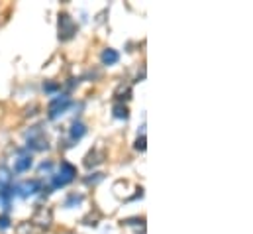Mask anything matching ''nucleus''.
Segmentation results:
<instances>
[{
	"instance_id": "nucleus-3",
	"label": "nucleus",
	"mask_w": 253,
	"mask_h": 234,
	"mask_svg": "<svg viewBox=\"0 0 253 234\" xmlns=\"http://www.w3.org/2000/svg\"><path fill=\"white\" fill-rule=\"evenodd\" d=\"M57 28H59V42H69V40H73L75 34H77V24H75V20H73L67 12H61V14H59Z\"/></svg>"
},
{
	"instance_id": "nucleus-13",
	"label": "nucleus",
	"mask_w": 253,
	"mask_h": 234,
	"mask_svg": "<svg viewBox=\"0 0 253 234\" xmlns=\"http://www.w3.org/2000/svg\"><path fill=\"white\" fill-rule=\"evenodd\" d=\"M43 91H45V93H49V95H53V93L61 91V85H59V83H55V81H45V83H43Z\"/></svg>"
},
{
	"instance_id": "nucleus-7",
	"label": "nucleus",
	"mask_w": 253,
	"mask_h": 234,
	"mask_svg": "<svg viewBox=\"0 0 253 234\" xmlns=\"http://www.w3.org/2000/svg\"><path fill=\"white\" fill-rule=\"evenodd\" d=\"M32 156L30 154H22V156H18L16 160H14V172L16 174H24V172H28L30 168H32Z\"/></svg>"
},
{
	"instance_id": "nucleus-2",
	"label": "nucleus",
	"mask_w": 253,
	"mask_h": 234,
	"mask_svg": "<svg viewBox=\"0 0 253 234\" xmlns=\"http://www.w3.org/2000/svg\"><path fill=\"white\" fill-rule=\"evenodd\" d=\"M26 138H28V150H34V152H43V150H47L49 148V144H47V138H45V134H43V130H42V126H34L28 134H26Z\"/></svg>"
},
{
	"instance_id": "nucleus-18",
	"label": "nucleus",
	"mask_w": 253,
	"mask_h": 234,
	"mask_svg": "<svg viewBox=\"0 0 253 234\" xmlns=\"http://www.w3.org/2000/svg\"><path fill=\"white\" fill-rule=\"evenodd\" d=\"M124 225H143V219H137V217L135 219H126Z\"/></svg>"
},
{
	"instance_id": "nucleus-4",
	"label": "nucleus",
	"mask_w": 253,
	"mask_h": 234,
	"mask_svg": "<svg viewBox=\"0 0 253 234\" xmlns=\"http://www.w3.org/2000/svg\"><path fill=\"white\" fill-rule=\"evenodd\" d=\"M71 105H73V103H71V99H69L67 95L55 97V99L49 103V107H47V118H49V120H57L63 113H67V109H69Z\"/></svg>"
},
{
	"instance_id": "nucleus-19",
	"label": "nucleus",
	"mask_w": 253,
	"mask_h": 234,
	"mask_svg": "<svg viewBox=\"0 0 253 234\" xmlns=\"http://www.w3.org/2000/svg\"><path fill=\"white\" fill-rule=\"evenodd\" d=\"M51 168H53V164H51V162H43V164H42V168H40V170H42V172H49V170H51Z\"/></svg>"
},
{
	"instance_id": "nucleus-10",
	"label": "nucleus",
	"mask_w": 253,
	"mask_h": 234,
	"mask_svg": "<svg viewBox=\"0 0 253 234\" xmlns=\"http://www.w3.org/2000/svg\"><path fill=\"white\" fill-rule=\"evenodd\" d=\"M100 61H102V65H116L120 61V54L116 50H112V48H106L100 54Z\"/></svg>"
},
{
	"instance_id": "nucleus-17",
	"label": "nucleus",
	"mask_w": 253,
	"mask_h": 234,
	"mask_svg": "<svg viewBox=\"0 0 253 234\" xmlns=\"http://www.w3.org/2000/svg\"><path fill=\"white\" fill-rule=\"evenodd\" d=\"M10 227V217L8 215H2L0 217V231H6Z\"/></svg>"
},
{
	"instance_id": "nucleus-14",
	"label": "nucleus",
	"mask_w": 253,
	"mask_h": 234,
	"mask_svg": "<svg viewBox=\"0 0 253 234\" xmlns=\"http://www.w3.org/2000/svg\"><path fill=\"white\" fill-rule=\"evenodd\" d=\"M10 179H12L10 172H8L6 168H0V189H2V187H8V185H10Z\"/></svg>"
},
{
	"instance_id": "nucleus-16",
	"label": "nucleus",
	"mask_w": 253,
	"mask_h": 234,
	"mask_svg": "<svg viewBox=\"0 0 253 234\" xmlns=\"http://www.w3.org/2000/svg\"><path fill=\"white\" fill-rule=\"evenodd\" d=\"M104 179V174H92V177H86L84 179V183L86 185H94V183H98V181H102Z\"/></svg>"
},
{
	"instance_id": "nucleus-5",
	"label": "nucleus",
	"mask_w": 253,
	"mask_h": 234,
	"mask_svg": "<svg viewBox=\"0 0 253 234\" xmlns=\"http://www.w3.org/2000/svg\"><path fill=\"white\" fill-rule=\"evenodd\" d=\"M38 191H42V181L40 179H30V181H24V183L12 187V193L20 195V197H30V195H36Z\"/></svg>"
},
{
	"instance_id": "nucleus-8",
	"label": "nucleus",
	"mask_w": 253,
	"mask_h": 234,
	"mask_svg": "<svg viewBox=\"0 0 253 234\" xmlns=\"http://www.w3.org/2000/svg\"><path fill=\"white\" fill-rule=\"evenodd\" d=\"M32 223H36V225H40V227H49L51 225V211L49 209H38L36 211V215H34V219H32Z\"/></svg>"
},
{
	"instance_id": "nucleus-11",
	"label": "nucleus",
	"mask_w": 253,
	"mask_h": 234,
	"mask_svg": "<svg viewBox=\"0 0 253 234\" xmlns=\"http://www.w3.org/2000/svg\"><path fill=\"white\" fill-rule=\"evenodd\" d=\"M112 115H114V118L127 120V118H129V111H127V107L124 105V103H116L114 109H112Z\"/></svg>"
},
{
	"instance_id": "nucleus-9",
	"label": "nucleus",
	"mask_w": 253,
	"mask_h": 234,
	"mask_svg": "<svg viewBox=\"0 0 253 234\" xmlns=\"http://www.w3.org/2000/svg\"><path fill=\"white\" fill-rule=\"evenodd\" d=\"M84 134H86V126H84L83 122L75 120V122L71 124V128H69V138H71L73 142H79V140H81Z\"/></svg>"
},
{
	"instance_id": "nucleus-6",
	"label": "nucleus",
	"mask_w": 253,
	"mask_h": 234,
	"mask_svg": "<svg viewBox=\"0 0 253 234\" xmlns=\"http://www.w3.org/2000/svg\"><path fill=\"white\" fill-rule=\"evenodd\" d=\"M102 162H104V152H102V150H98V148L90 150V152L86 154V158H84V166H86L88 170H92V168L100 166Z\"/></svg>"
},
{
	"instance_id": "nucleus-1",
	"label": "nucleus",
	"mask_w": 253,
	"mask_h": 234,
	"mask_svg": "<svg viewBox=\"0 0 253 234\" xmlns=\"http://www.w3.org/2000/svg\"><path fill=\"white\" fill-rule=\"evenodd\" d=\"M75 177H77V168H75L73 164H69L67 160H63V162L59 164V174L53 176L51 187H53V189H61V187H65V185H69Z\"/></svg>"
},
{
	"instance_id": "nucleus-15",
	"label": "nucleus",
	"mask_w": 253,
	"mask_h": 234,
	"mask_svg": "<svg viewBox=\"0 0 253 234\" xmlns=\"http://www.w3.org/2000/svg\"><path fill=\"white\" fill-rule=\"evenodd\" d=\"M145 134H141V136H137L135 138V144H133V148L137 150V152H145Z\"/></svg>"
},
{
	"instance_id": "nucleus-12",
	"label": "nucleus",
	"mask_w": 253,
	"mask_h": 234,
	"mask_svg": "<svg viewBox=\"0 0 253 234\" xmlns=\"http://www.w3.org/2000/svg\"><path fill=\"white\" fill-rule=\"evenodd\" d=\"M83 195H77V193H73V195H69L67 197V201H65V209H73V207H77V205H81L83 203Z\"/></svg>"
}]
</instances>
